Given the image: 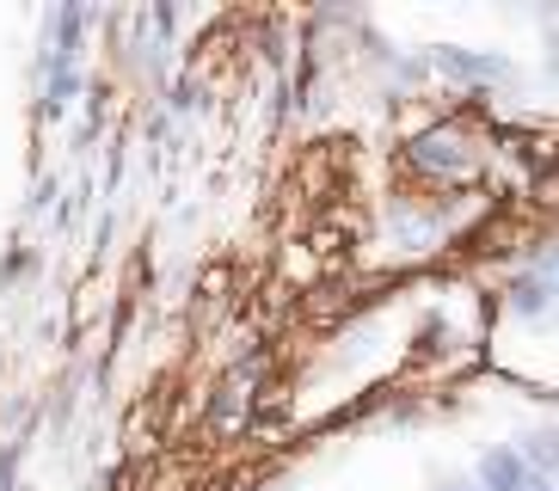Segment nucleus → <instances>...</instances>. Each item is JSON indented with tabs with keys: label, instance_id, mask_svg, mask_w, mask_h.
<instances>
[{
	"label": "nucleus",
	"instance_id": "4",
	"mask_svg": "<svg viewBox=\"0 0 559 491\" xmlns=\"http://www.w3.org/2000/svg\"><path fill=\"white\" fill-rule=\"evenodd\" d=\"M547 295H554V283H547L542 271H528V277L510 283V308L523 313V320H535V313H547Z\"/></svg>",
	"mask_w": 559,
	"mask_h": 491
},
{
	"label": "nucleus",
	"instance_id": "7",
	"mask_svg": "<svg viewBox=\"0 0 559 491\" xmlns=\"http://www.w3.org/2000/svg\"><path fill=\"white\" fill-rule=\"evenodd\" d=\"M443 491H486L479 479H455V486H443Z\"/></svg>",
	"mask_w": 559,
	"mask_h": 491
},
{
	"label": "nucleus",
	"instance_id": "1",
	"mask_svg": "<svg viewBox=\"0 0 559 491\" xmlns=\"http://www.w3.org/2000/svg\"><path fill=\"white\" fill-rule=\"evenodd\" d=\"M474 479H479L486 491H559L547 474H535V467H528V455L516 448V442H498V448H486Z\"/></svg>",
	"mask_w": 559,
	"mask_h": 491
},
{
	"label": "nucleus",
	"instance_id": "3",
	"mask_svg": "<svg viewBox=\"0 0 559 491\" xmlns=\"http://www.w3.org/2000/svg\"><path fill=\"white\" fill-rule=\"evenodd\" d=\"M412 160L425 166V172H467V147H455V135H418Z\"/></svg>",
	"mask_w": 559,
	"mask_h": 491
},
{
	"label": "nucleus",
	"instance_id": "5",
	"mask_svg": "<svg viewBox=\"0 0 559 491\" xmlns=\"http://www.w3.org/2000/svg\"><path fill=\"white\" fill-rule=\"evenodd\" d=\"M516 448L528 455V467H535V474H547L559 486V430H535V436L516 442Z\"/></svg>",
	"mask_w": 559,
	"mask_h": 491
},
{
	"label": "nucleus",
	"instance_id": "6",
	"mask_svg": "<svg viewBox=\"0 0 559 491\" xmlns=\"http://www.w3.org/2000/svg\"><path fill=\"white\" fill-rule=\"evenodd\" d=\"M542 277H547V283H554V289H559V252H554V259L542 264Z\"/></svg>",
	"mask_w": 559,
	"mask_h": 491
},
{
	"label": "nucleus",
	"instance_id": "2",
	"mask_svg": "<svg viewBox=\"0 0 559 491\" xmlns=\"http://www.w3.org/2000/svg\"><path fill=\"white\" fill-rule=\"evenodd\" d=\"M430 62L443 68V74H455V81H510V62H498V56H479V49H437Z\"/></svg>",
	"mask_w": 559,
	"mask_h": 491
}]
</instances>
